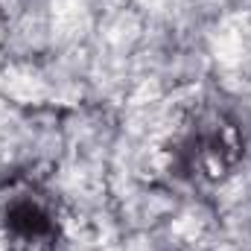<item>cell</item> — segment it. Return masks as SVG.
Returning a JSON list of instances; mask_svg holds the SVG:
<instances>
[{"mask_svg":"<svg viewBox=\"0 0 251 251\" xmlns=\"http://www.w3.org/2000/svg\"><path fill=\"white\" fill-rule=\"evenodd\" d=\"M173 170L193 184H222L243 161V134L222 108L190 114L170 146Z\"/></svg>","mask_w":251,"mask_h":251,"instance_id":"1","label":"cell"},{"mask_svg":"<svg viewBox=\"0 0 251 251\" xmlns=\"http://www.w3.org/2000/svg\"><path fill=\"white\" fill-rule=\"evenodd\" d=\"M64 219L56 193L32 173L0 181V237L12 251H56Z\"/></svg>","mask_w":251,"mask_h":251,"instance_id":"2","label":"cell"}]
</instances>
